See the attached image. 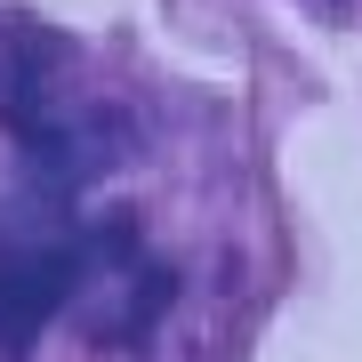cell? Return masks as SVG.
<instances>
[{"label": "cell", "instance_id": "obj_1", "mask_svg": "<svg viewBox=\"0 0 362 362\" xmlns=\"http://www.w3.org/2000/svg\"><path fill=\"white\" fill-rule=\"evenodd\" d=\"M73 282H81V258H73L65 242L0 258V354H25L33 338H40V322L73 298Z\"/></svg>", "mask_w": 362, "mask_h": 362}, {"label": "cell", "instance_id": "obj_2", "mask_svg": "<svg viewBox=\"0 0 362 362\" xmlns=\"http://www.w3.org/2000/svg\"><path fill=\"white\" fill-rule=\"evenodd\" d=\"M105 298H113V306H97L89 330H97V338H145V322L169 306V274L129 266V274H113V282H105Z\"/></svg>", "mask_w": 362, "mask_h": 362}]
</instances>
